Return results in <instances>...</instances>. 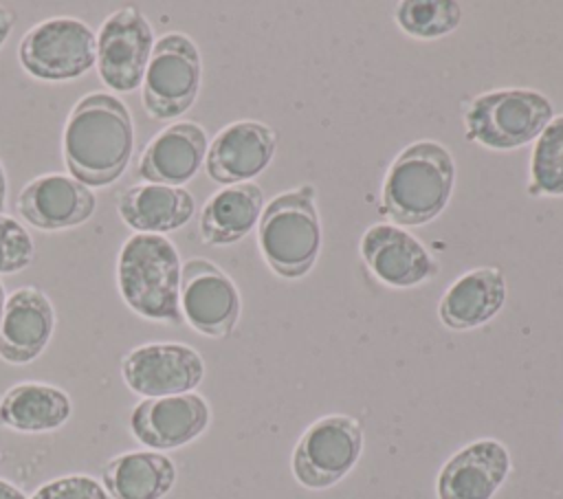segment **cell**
<instances>
[{
	"label": "cell",
	"instance_id": "cell-19",
	"mask_svg": "<svg viewBox=\"0 0 563 499\" xmlns=\"http://www.w3.org/2000/svg\"><path fill=\"white\" fill-rule=\"evenodd\" d=\"M506 303V279L495 266L460 275L438 303L440 321L451 330H473L488 323Z\"/></svg>",
	"mask_w": 563,
	"mask_h": 499
},
{
	"label": "cell",
	"instance_id": "cell-29",
	"mask_svg": "<svg viewBox=\"0 0 563 499\" xmlns=\"http://www.w3.org/2000/svg\"><path fill=\"white\" fill-rule=\"evenodd\" d=\"M0 499H29L15 484L0 479Z\"/></svg>",
	"mask_w": 563,
	"mask_h": 499
},
{
	"label": "cell",
	"instance_id": "cell-16",
	"mask_svg": "<svg viewBox=\"0 0 563 499\" xmlns=\"http://www.w3.org/2000/svg\"><path fill=\"white\" fill-rule=\"evenodd\" d=\"M55 330L51 299L31 286H22L7 297L0 321V358L11 365L35 361L48 345Z\"/></svg>",
	"mask_w": 563,
	"mask_h": 499
},
{
	"label": "cell",
	"instance_id": "cell-12",
	"mask_svg": "<svg viewBox=\"0 0 563 499\" xmlns=\"http://www.w3.org/2000/svg\"><path fill=\"white\" fill-rule=\"evenodd\" d=\"M209 420L207 400L189 391L141 400L130 413V431L141 444L161 453L194 442L209 426Z\"/></svg>",
	"mask_w": 563,
	"mask_h": 499
},
{
	"label": "cell",
	"instance_id": "cell-13",
	"mask_svg": "<svg viewBox=\"0 0 563 499\" xmlns=\"http://www.w3.org/2000/svg\"><path fill=\"white\" fill-rule=\"evenodd\" d=\"M361 257L367 268L391 288H413L440 270L424 244L396 224H372L361 237Z\"/></svg>",
	"mask_w": 563,
	"mask_h": 499
},
{
	"label": "cell",
	"instance_id": "cell-24",
	"mask_svg": "<svg viewBox=\"0 0 563 499\" xmlns=\"http://www.w3.org/2000/svg\"><path fill=\"white\" fill-rule=\"evenodd\" d=\"M530 196H563V114L537 136L530 156Z\"/></svg>",
	"mask_w": 563,
	"mask_h": 499
},
{
	"label": "cell",
	"instance_id": "cell-20",
	"mask_svg": "<svg viewBox=\"0 0 563 499\" xmlns=\"http://www.w3.org/2000/svg\"><path fill=\"white\" fill-rule=\"evenodd\" d=\"M194 196L185 187L143 182L121 191L117 211L136 233L163 235L185 226L194 215Z\"/></svg>",
	"mask_w": 563,
	"mask_h": 499
},
{
	"label": "cell",
	"instance_id": "cell-28",
	"mask_svg": "<svg viewBox=\"0 0 563 499\" xmlns=\"http://www.w3.org/2000/svg\"><path fill=\"white\" fill-rule=\"evenodd\" d=\"M13 24H15V15H13V11H9L7 7H2V4H0V48H2V44L9 40Z\"/></svg>",
	"mask_w": 563,
	"mask_h": 499
},
{
	"label": "cell",
	"instance_id": "cell-32",
	"mask_svg": "<svg viewBox=\"0 0 563 499\" xmlns=\"http://www.w3.org/2000/svg\"><path fill=\"white\" fill-rule=\"evenodd\" d=\"M0 459H2V453H0Z\"/></svg>",
	"mask_w": 563,
	"mask_h": 499
},
{
	"label": "cell",
	"instance_id": "cell-7",
	"mask_svg": "<svg viewBox=\"0 0 563 499\" xmlns=\"http://www.w3.org/2000/svg\"><path fill=\"white\" fill-rule=\"evenodd\" d=\"M18 57L35 79L70 81L95 66L97 35L77 18H48L24 33Z\"/></svg>",
	"mask_w": 563,
	"mask_h": 499
},
{
	"label": "cell",
	"instance_id": "cell-31",
	"mask_svg": "<svg viewBox=\"0 0 563 499\" xmlns=\"http://www.w3.org/2000/svg\"><path fill=\"white\" fill-rule=\"evenodd\" d=\"M4 303H7V292L4 286L0 284V321H2V312H4Z\"/></svg>",
	"mask_w": 563,
	"mask_h": 499
},
{
	"label": "cell",
	"instance_id": "cell-30",
	"mask_svg": "<svg viewBox=\"0 0 563 499\" xmlns=\"http://www.w3.org/2000/svg\"><path fill=\"white\" fill-rule=\"evenodd\" d=\"M4 202H7V176H4V169H2V163H0V213H2Z\"/></svg>",
	"mask_w": 563,
	"mask_h": 499
},
{
	"label": "cell",
	"instance_id": "cell-11",
	"mask_svg": "<svg viewBox=\"0 0 563 499\" xmlns=\"http://www.w3.org/2000/svg\"><path fill=\"white\" fill-rule=\"evenodd\" d=\"M121 376L136 396H178L194 391L202 382L205 363L185 343H145L123 356Z\"/></svg>",
	"mask_w": 563,
	"mask_h": 499
},
{
	"label": "cell",
	"instance_id": "cell-15",
	"mask_svg": "<svg viewBox=\"0 0 563 499\" xmlns=\"http://www.w3.org/2000/svg\"><path fill=\"white\" fill-rule=\"evenodd\" d=\"M275 132L260 121H235L222 127L211 141L205 169L218 185L251 182L273 160Z\"/></svg>",
	"mask_w": 563,
	"mask_h": 499
},
{
	"label": "cell",
	"instance_id": "cell-23",
	"mask_svg": "<svg viewBox=\"0 0 563 499\" xmlns=\"http://www.w3.org/2000/svg\"><path fill=\"white\" fill-rule=\"evenodd\" d=\"M73 415L68 393L46 382H18L0 398V424L18 433H46Z\"/></svg>",
	"mask_w": 563,
	"mask_h": 499
},
{
	"label": "cell",
	"instance_id": "cell-22",
	"mask_svg": "<svg viewBox=\"0 0 563 499\" xmlns=\"http://www.w3.org/2000/svg\"><path fill=\"white\" fill-rule=\"evenodd\" d=\"M101 484L110 499H163L176 484V464L158 451H128L106 464Z\"/></svg>",
	"mask_w": 563,
	"mask_h": 499
},
{
	"label": "cell",
	"instance_id": "cell-14",
	"mask_svg": "<svg viewBox=\"0 0 563 499\" xmlns=\"http://www.w3.org/2000/svg\"><path fill=\"white\" fill-rule=\"evenodd\" d=\"M18 213L40 231H62L84 224L97 209L90 187L66 174H42L29 180L15 200Z\"/></svg>",
	"mask_w": 563,
	"mask_h": 499
},
{
	"label": "cell",
	"instance_id": "cell-5",
	"mask_svg": "<svg viewBox=\"0 0 563 499\" xmlns=\"http://www.w3.org/2000/svg\"><path fill=\"white\" fill-rule=\"evenodd\" d=\"M554 119V108L543 92L504 88L477 95L464 112L466 138L497 152L537 141Z\"/></svg>",
	"mask_w": 563,
	"mask_h": 499
},
{
	"label": "cell",
	"instance_id": "cell-18",
	"mask_svg": "<svg viewBox=\"0 0 563 499\" xmlns=\"http://www.w3.org/2000/svg\"><path fill=\"white\" fill-rule=\"evenodd\" d=\"M510 470V455L497 440L460 448L438 475V499H490Z\"/></svg>",
	"mask_w": 563,
	"mask_h": 499
},
{
	"label": "cell",
	"instance_id": "cell-4",
	"mask_svg": "<svg viewBox=\"0 0 563 499\" xmlns=\"http://www.w3.org/2000/svg\"><path fill=\"white\" fill-rule=\"evenodd\" d=\"M257 246L273 273L284 279L308 275L321 251V222L312 185L282 191L257 222Z\"/></svg>",
	"mask_w": 563,
	"mask_h": 499
},
{
	"label": "cell",
	"instance_id": "cell-3",
	"mask_svg": "<svg viewBox=\"0 0 563 499\" xmlns=\"http://www.w3.org/2000/svg\"><path fill=\"white\" fill-rule=\"evenodd\" d=\"M180 255L165 235L134 233L117 259V286L128 308L143 319L180 323Z\"/></svg>",
	"mask_w": 563,
	"mask_h": 499
},
{
	"label": "cell",
	"instance_id": "cell-25",
	"mask_svg": "<svg viewBox=\"0 0 563 499\" xmlns=\"http://www.w3.org/2000/svg\"><path fill=\"white\" fill-rule=\"evenodd\" d=\"M462 7L455 0H405L396 7L398 26L418 40H435L457 29Z\"/></svg>",
	"mask_w": 563,
	"mask_h": 499
},
{
	"label": "cell",
	"instance_id": "cell-10",
	"mask_svg": "<svg viewBox=\"0 0 563 499\" xmlns=\"http://www.w3.org/2000/svg\"><path fill=\"white\" fill-rule=\"evenodd\" d=\"M180 314L200 334L229 336L240 319V292L213 262L191 257L180 268Z\"/></svg>",
	"mask_w": 563,
	"mask_h": 499
},
{
	"label": "cell",
	"instance_id": "cell-6",
	"mask_svg": "<svg viewBox=\"0 0 563 499\" xmlns=\"http://www.w3.org/2000/svg\"><path fill=\"white\" fill-rule=\"evenodd\" d=\"M202 62L198 46L185 33H167L154 42L145 77L143 108L152 119L185 114L200 90Z\"/></svg>",
	"mask_w": 563,
	"mask_h": 499
},
{
	"label": "cell",
	"instance_id": "cell-9",
	"mask_svg": "<svg viewBox=\"0 0 563 499\" xmlns=\"http://www.w3.org/2000/svg\"><path fill=\"white\" fill-rule=\"evenodd\" d=\"M154 48V33L136 7L110 13L97 33V73L117 92H132L143 84Z\"/></svg>",
	"mask_w": 563,
	"mask_h": 499
},
{
	"label": "cell",
	"instance_id": "cell-21",
	"mask_svg": "<svg viewBox=\"0 0 563 499\" xmlns=\"http://www.w3.org/2000/svg\"><path fill=\"white\" fill-rule=\"evenodd\" d=\"M264 191L255 182H238L218 189L200 211V237L211 246H229L244 240L260 222Z\"/></svg>",
	"mask_w": 563,
	"mask_h": 499
},
{
	"label": "cell",
	"instance_id": "cell-2",
	"mask_svg": "<svg viewBox=\"0 0 563 499\" xmlns=\"http://www.w3.org/2000/svg\"><path fill=\"white\" fill-rule=\"evenodd\" d=\"M453 185L451 152L438 141H416L391 160L383 180L380 211L396 226L427 224L444 211Z\"/></svg>",
	"mask_w": 563,
	"mask_h": 499
},
{
	"label": "cell",
	"instance_id": "cell-1",
	"mask_svg": "<svg viewBox=\"0 0 563 499\" xmlns=\"http://www.w3.org/2000/svg\"><path fill=\"white\" fill-rule=\"evenodd\" d=\"M134 149L128 106L108 92H90L70 110L64 134V165L86 187H106L123 176Z\"/></svg>",
	"mask_w": 563,
	"mask_h": 499
},
{
	"label": "cell",
	"instance_id": "cell-27",
	"mask_svg": "<svg viewBox=\"0 0 563 499\" xmlns=\"http://www.w3.org/2000/svg\"><path fill=\"white\" fill-rule=\"evenodd\" d=\"M29 499H110L103 484L90 475H64L42 484Z\"/></svg>",
	"mask_w": 563,
	"mask_h": 499
},
{
	"label": "cell",
	"instance_id": "cell-17",
	"mask_svg": "<svg viewBox=\"0 0 563 499\" xmlns=\"http://www.w3.org/2000/svg\"><path fill=\"white\" fill-rule=\"evenodd\" d=\"M207 149V132L198 123L176 121L147 143L139 160V176L147 182L183 187L205 163Z\"/></svg>",
	"mask_w": 563,
	"mask_h": 499
},
{
	"label": "cell",
	"instance_id": "cell-8",
	"mask_svg": "<svg viewBox=\"0 0 563 499\" xmlns=\"http://www.w3.org/2000/svg\"><path fill=\"white\" fill-rule=\"evenodd\" d=\"M363 451L361 424L341 413L312 422L299 437L292 453L295 479L312 490L341 481L358 462Z\"/></svg>",
	"mask_w": 563,
	"mask_h": 499
},
{
	"label": "cell",
	"instance_id": "cell-26",
	"mask_svg": "<svg viewBox=\"0 0 563 499\" xmlns=\"http://www.w3.org/2000/svg\"><path fill=\"white\" fill-rule=\"evenodd\" d=\"M35 244L29 231L11 215L0 213V275H13L31 266Z\"/></svg>",
	"mask_w": 563,
	"mask_h": 499
}]
</instances>
